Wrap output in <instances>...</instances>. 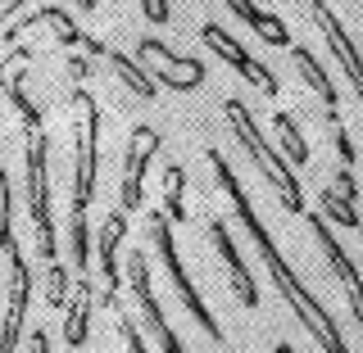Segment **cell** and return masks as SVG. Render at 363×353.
Masks as SVG:
<instances>
[{"label": "cell", "mask_w": 363, "mask_h": 353, "mask_svg": "<svg viewBox=\"0 0 363 353\" xmlns=\"http://www.w3.org/2000/svg\"><path fill=\"white\" fill-rule=\"evenodd\" d=\"M209 168H213V177H218V186L227 190V199H232V209H236V218H241L245 226V236L255 241L259 249V258H264V267H268V277L277 281V290H281V299H286V308L300 317V326L313 335V345L318 349H332V353H345V335H340V326H336V317L327 313V303L323 299H313V290L304 286L300 277H295V267L286 263V258L277 254V245H272V236H268V226L264 218L255 213V204H250L245 195V186L236 181L232 173V163L218 154V150H209Z\"/></svg>", "instance_id": "cell-1"}, {"label": "cell", "mask_w": 363, "mask_h": 353, "mask_svg": "<svg viewBox=\"0 0 363 353\" xmlns=\"http://www.w3.org/2000/svg\"><path fill=\"white\" fill-rule=\"evenodd\" d=\"M9 100L23 113L28 127V213H32V231H37V249L41 263L50 272V303L60 308L68 294V277L60 267V245H55V218H50V163H45V127H41V109L23 96L18 82H9Z\"/></svg>", "instance_id": "cell-2"}, {"label": "cell", "mask_w": 363, "mask_h": 353, "mask_svg": "<svg viewBox=\"0 0 363 353\" xmlns=\"http://www.w3.org/2000/svg\"><path fill=\"white\" fill-rule=\"evenodd\" d=\"M73 105L82 109L77 118V168H73V204H68V236H73V267L77 277L91 272V226L86 209L96 195V145H100V105L86 86L73 91Z\"/></svg>", "instance_id": "cell-3"}, {"label": "cell", "mask_w": 363, "mask_h": 353, "mask_svg": "<svg viewBox=\"0 0 363 353\" xmlns=\"http://www.w3.org/2000/svg\"><path fill=\"white\" fill-rule=\"evenodd\" d=\"M227 113V122H232V132H236V141L245 145V154L259 163V173L268 177V186L277 190V199H281V209L291 213V218H304V186H300V177L291 173V163H286V154H277L272 145L264 141V132L255 127V113H250L241 100H227L223 105Z\"/></svg>", "instance_id": "cell-4"}, {"label": "cell", "mask_w": 363, "mask_h": 353, "mask_svg": "<svg viewBox=\"0 0 363 353\" xmlns=\"http://www.w3.org/2000/svg\"><path fill=\"white\" fill-rule=\"evenodd\" d=\"M150 236H155V249H159V258H164V267H168V281H173V290L182 294V308L191 313V322H196L213 345H223V322L209 313V303L200 299L191 272L182 267V254H177V241H173V226H168V213H150Z\"/></svg>", "instance_id": "cell-5"}, {"label": "cell", "mask_w": 363, "mask_h": 353, "mask_svg": "<svg viewBox=\"0 0 363 353\" xmlns=\"http://www.w3.org/2000/svg\"><path fill=\"white\" fill-rule=\"evenodd\" d=\"M128 286H132V299H136V308L145 313V326H150V335H155V345L164 349V353H186V345L173 335V326L164 322V308H159V299H155V286H150V263H145V249H132L128 254Z\"/></svg>", "instance_id": "cell-6"}, {"label": "cell", "mask_w": 363, "mask_h": 353, "mask_svg": "<svg viewBox=\"0 0 363 353\" xmlns=\"http://www.w3.org/2000/svg\"><path fill=\"white\" fill-rule=\"evenodd\" d=\"M304 222L313 226V236H318V249L327 254V267H332V277L340 281V290H345V299H350V313H354V322L363 326V277H359V267L350 263V254L340 249L336 231H332V222H327L323 213H304Z\"/></svg>", "instance_id": "cell-7"}, {"label": "cell", "mask_w": 363, "mask_h": 353, "mask_svg": "<svg viewBox=\"0 0 363 353\" xmlns=\"http://www.w3.org/2000/svg\"><path fill=\"white\" fill-rule=\"evenodd\" d=\"M200 41L209 45V50L218 54V59H227V64H232L236 73L245 77V82H255L259 91H264V96H272V100H277L281 82H277V77H272V68H268V64H259L255 54H250L245 45H241V41L232 37V32H223L218 23H204V28H200Z\"/></svg>", "instance_id": "cell-8"}, {"label": "cell", "mask_w": 363, "mask_h": 353, "mask_svg": "<svg viewBox=\"0 0 363 353\" xmlns=\"http://www.w3.org/2000/svg\"><path fill=\"white\" fill-rule=\"evenodd\" d=\"M313 23H318V32L327 37V50L336 54V64H340V73H345V82L354 86V100L363 105V54H359L354 37H350L345 23L336 18V9H332V5H318V0H313Z\"/></svg>", "instance_id": "cell-9"}, {"label": "cell", "mask_w": 363, "mask_h": 353, "mask_svg": "<svg viewBox=\"0 0 363 353\" xmlns=\"http://www.w3.org/2000/svg\"><path fill=\"white\" fill-rule=\"evenodd\" d=\"M155 154H159V132L136 127L132 141H128V163H123V195H118L123 213H136L145 204V168H150Z\"/></svg>", "instance_id": "cell-10"}, {"label": "cell", "mask_w": 363, "mask_h": 353, "mask_svg": "<svg viewBox=\"0 0 363 353\" xmlns=\"http://www.w3.org/2000/svg\"><path fill=\"white\" fill-rule=\"evenodd\" d=\"M141 59H155L150 77H155V82H164V86H173V91H196L204 82V64L191 59V54H177L173 45H164L159 37H145L141 41Z\"/></svg>", "instance_id": "cell-11"}, {"label": "cell", "mask_w": 363, "mask_h": 353, "mask_svg": "<svg viewBox=\"0 0 363 353\" xmlns=\"http://www.w3.org/2000/svg\"><path fill=\"white\" fill-rule=\"evenodd\" d=\"M128 236V213L113 209L105 226H100V241H96V258H100V303H109V313L118 308V245Z\"/></svg>", "instance_id": "cell-12"}, {"label": "cell", "mask_w": 363, "mask_h": 353, "mask_svg": "<svg viewBox=\"0 0 363 353\" xmlns=\"http://www.w3.org/2000/svg\"><path fill=\"white\" fill-rule=\"evenodd\" d=\"M209 236H213V245H218V254H223V267H227V281H232V290H236V303H241V308H259L255 272L245 267L241 249H236V241H232V226H227L223 218H209Z\"/></svg>", "instance_id": "cell-13"}, {"label": "cell", "mask_w": 363, "mask_h": 353, "mask_svg": "<svg viewBox=\"0 0 363 353\" xmlns=\"http://www.w3.org/2000/svg\"><path fill=\"white\" fill-rule=\"evenodd\" d=\"M223 5L232 9V14L241 18L245 28H255V37H264L268 45H281V50L291 45V32H286V23H281L277 14H268V9H259L255 0H223Z\"/></svg>", "instance_id": "cell-14"}, {"label": "cell", "mask_w": 363, "mask_h": 353, "mask_svg": "<svg viewBox=\"0 0 363 353\" xmlns=\"http://www.w3.org/2000/svg\"><path fill=\"white\" fill-rule=\"evenodd\" d=\"M286 50H291V59L300 64V73L309 77V86L318 91V96H323V105H327V122H340V100H336V86L327 82V68L318 64V54L309 50V45H295V41L286 45Z\"/></svg>", "instance_id": "cell-15"}, {"label": "cell", "mask_w": 363, "mask_h": 353, "mask_svg": "<svg viewBox=\"0 0 363 353\" xmlns=\"http://www.w3.org/2000/svg\"><path fill=\"white\" fill-rule=\"evenodd\" d=\"M91 335V281L77 277V299L68 308V322H64V345L68 349H82Z\"/></svg>", "instance_id": "cell-16"}, {"label": "cell", "mask_w": 363, "mask_h": 353, "mask_svg": "<svg viewBox=\"0 0 363 353\" xmlns=\"http://www.w3.org/2000/svg\"><path fill=\"white\" fill-rule=\"evenodd\" d=\"M272 127H277V136H281V150H286V158H295V163H309V145H304V132H300V122L291 118V113H277L272 118Z\"/></svg>", "instance_id": "cell-17"}, {"label": "cell", "mask_w": 363, "mask_h": 353, "mask_svg": "<svg viewBox=\"0 0 363 353\" xmlns=\"http://www.w3.org/2000/svg\"><path fill=\"white\" fill-rule=\"evenodd\" d=\"M182 181H186V173H182V168H168V177H164V204H168V218L173 222H186V204H182Z\"/></svg>", "instance_id": "cell-18"}, {"label": "cell", "mask_w": 363, "mask_h": 353, "mask_svg": "<svg viewBox=\"0 0 363 353\" xmlns=\"http://www.w3.org/2000/svg\"><path fill=\"white\" fill-rule=\"evenodd\" d=\"M332 132H336V150H340V163H345V168H354V163H359V154H354V141H350L345 122H332Z\"/></svg>", "instance_id": "cell-19"}, {"label": "cell", "mask_w": 363, "mask_h": 353, "mask_svg": "<svg viewBox=\"0 0 363 353\" xmlns=\"http://www.w3.org/2000/svg\"><path fill=\"white\" fill-rule=\"evenodd\" d=\"M113 317H118V331H123V340H128V349H132V353H141V349H145V340L136 335V326H132V317L123 313V303L113 308Z\"/></svg>", "instance_id": "cell-20"}, {"label": "cell", "mask_w": 363, "mask_h": 353, "mask_svg": "<svg viewBox=\"0 0 363 353\" xmlns=\"http://www.w3.org/2000/svg\"><path fill=\"white\" fill-rule=\"evenodd\" d=\"M141 9H145V18H150V23H168V18H173L168 0H141Z\"/></svg>", "instance_id": "cell-21"}, {"label": "cell", "mask_w": 363, "mask_h": 353, "mask_svg": "<svg viewBox=\"0 0 363 353\" xmlns=\"http://www.w3.org/2000/svg\"><path fill=\"white\" fill-rule=\"evenodd\" d=\"M32 349H37V353H45V349H50V340H45V331H32Z\"/></svg>", "instance_id": "cell-22"}, {"label": "cell", "mask_w": 363, "mask_h": 353, "mask_svg": "<svg viewBox=\"0 0 363 353\" xmlns=\"http://www.w3.org/2000/svg\"><path fill=\"white\" fill-rule=\"evenodd\" d=\"M318 5H332V0H318Z\"/></svg>", "instance_id": "cell-23"}]
</instances>
